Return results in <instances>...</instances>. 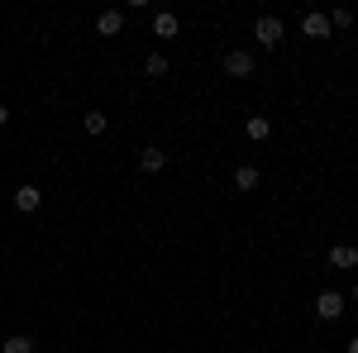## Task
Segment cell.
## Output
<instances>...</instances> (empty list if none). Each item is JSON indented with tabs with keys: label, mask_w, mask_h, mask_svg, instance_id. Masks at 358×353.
I'll return each mask as SVG.
<instances>
[{
	"label": "cell",
	"mask_w": 358,
	"mask_h": 353,
	"mask_svg": "<svg viewBox=\"0 0 358 353\" xmlns=\"http://www.w3.org/2000/svg\"><path fill=\"white\" fill-rule=\"evenodd\" d=\"M253 38H258L263 48H277V43H282V20H277V15H263V20L253 24Z\"/></svg>",
	"instance_id": "cell-3"
},
{
	"label": "cell",
	"mask_w": 358,
	"mask_h": 353,
	"mask_svg": "<svg viewBox=\"0 0 358 353\" xmlns=\"http://www.w3.org/2000/svg\"><path fill=\"white\" fill-rule=\"evenodd\" d=\"M263 187V172L253 163H244V167H234V191H258Z\"/></svg>",
	"instance_id": "cell-7"
},
{
	"label": "cell",
	"mask_w": 358,
	"mask_h": 353,
	"mask_svg": "<svg viewBox=\"0 0 358 353\" xmlns=\"http://www.w3.org/2000/svg\"><path fill=\"white\" fill-rule=\"evenodd\" d=\"M0 353H34V339H29V334H10V339L0 344Z\"/></svg>",
	"instance_id": "cell-13"
},
{
	"label": "cell",
	"mask_w": 358,
	"mask_h": 353,
	"mask_svg": "<svg viewBox=\"0 0 358 353\" xmlns=\"http://www.w3.org/2000/svg\"><path fill=\"white\" fill-rule=\"evenodd\" d=\"M96 34H106V38L124 34V10H101L96 15Z\"/></svg>",
	"instance_id": "cell-6"
},
{
	"label": "cell",
	"mask_w": 358,
	"mask_h": 353,
	"mask_svg": "<svg viewBox=\"0 0 358 353\" xmlns=\"http://www.w3.org/2000/svg\"><path fill=\"white\" fill-rule=\"evenodd\" d=\"M349 353H358V334H354V339H349Z\"/></svg>",
	"instance_id": "cell-18"
},
{
	"label": "cell",
	"mask_w": 358,
	"mask_h": 353,
	"mask_svg": "<svg viewBox=\"0 0 358 353\" xmlns=\"http://www.w3.org/2000/svg\"><path fill=\"white\" fill-rule=\"evenodd\" d=\"M301 34L306 38H330V15H320V10H310V15H301Z\"/></svg>",
	"instance_id": "cell-5"
},
{
	"label": "cell",
	"mask_w": 358,
	"mask_h": 353,
	"mask_svg": "<svg viewBox=\"0 0 358 353\" xmlns=\"http://www.w3.org/2000/svg\"><path fill=\"white\" fill-rule=\"evenodd\" d=\"M344 310H349L344 291H320V296H315V315H320V320H339Z\"/></svg>",
	"instance_id": "cell-1"
},
{
	"label": "cell",
	"mask_w": 358,
	"mask_h": 353,
	"mask_svg": "<svg viewBox=\"0 0 358 353\" xmlns=\"http://www.w3.org/2000/svg\"><path fill=\"white\" fill-rule=\"evenodd\" d=\"M244 134L253 138V143H263V138L273 134V120L268 115H248V124H244Z\"/></svg>",
	"instance_id": "cell-11"
},
{
	"label": "cell",
	"mask_w": 358,
	"mask_h": 353,
	"mask_svg": "<svg viewBox=\"0 0 358 353\" xmlns=\"http://www.w3.org/2000/svg\"><path fill=\"white\" fill-rule=\"evenodd\" d=\"M349 305H358V282H354V291H349Z\"/></svg>",
	"instance_id": "cell-17"
},
{
	"label": "cell",
	"mask_w": 358,
	"mask_h": 353,
	"mask_svg": "<svg viewBox=\"0 0 358 353\" xmlns=\"http://www.w3.org/2000/svg\"><path fill=\"white\" fill-rule=\"evenodd\" d=\"M167 67H172V62H167L163 53H148V62H143V72H148V77H167Z\"/></svg>",
	"instance_id": "cell-14"
},
{
	"label": "cell",
	"mask_w": 358,
	"mask_h": 353,
	"mask_svg": "<svg viewBox=\"0 0 358 353\" xmlns=\"http://www.w3.org/2000/svg\"><path fill=\"white\" fill-rule=\"evenodd\" d=\"M5 124H10V106H0V129H5Z\"/></svg>",
	"instance_id": "cell-16"
},
{
	"label": "cell",
	"mask_w": 358,
	"mask_h": 353,
	"mask_svg": "<svg viewBox=\"0 0 358 353\" xmlns=\"http://www.w3.org/2000/svg\"><path fill=\"white\" fill-rule=\"evenodd\" d=\"M106 124H110V120H106V110H86V115H82V129H86V134H106Z\"/></svg>",
	"instance_id": "cell-12"
},
{
	"label": "cell",
	"mask_w": 358,
	"mask_h": 353,
	"mask_svg": "<svg viewBox=\"0 0 358 353\" xmlns=\"http://www.w3.org/2000/svg\"><path fill=\"white\" fill-rule=\"evenodd\" d=\"M177 15H172V10H158V15H153V34H158V38H177Z\"/></svg>",
	"instance_id": "cell-9"
},
{
	"label": "cell",
	"mask_w": 358,
	"mask_h": 353,
	"mask_svg": "<svg viewBox=\"0 0 358 353\" xmlns=\"http://www.w3.org/2000/svg\"><path fill=\"white\" fill-rule=\"evenodd\" d=\"M330 29H354V10H344V5L330 10Z\"/></svg>",
	"instance_id": "cell-15"
},
{
	"label": "cell",
	"mask_w": 358,
	"mask_h": 353,
	"mask_svg": "<svg viewBox=\"0 0 358 353\" xmlns=\"http://www.w3.org/2000/svg\"><path fill=\"white\" fill-rule=\"evenodd\" d=\"M224 72L229 77H253V53L248 48H229L224 53Z\"/></svg>",
	"instance_id": "cell-4"
},
{
	"label": "cell",
	"mask_w": 358,
	"mask_h": 353,
	"mask_svg": "<svg viewBox=\"0 0 358 353\" xmlns=\"http://www.w3.org/2000/svg\"><path fill=\"white\" fill-rule=\"evenodd\" d=\"M163 167H167L163 148H143V153H138V172H148V177H153V172H163Z\"/></svg>",
	"instance_id": "cell-8"
},
{
	"label": "cell",
	"mask_w": 358,
	"mask_h": 353,
	"mask_svg": "<svg viewBox=\"0 0 358 353\" xmlns=\"http://www.w3.org/2000/svg\"><path fill=\"white\" fill-rule=\"evenodd\" d=\"M330 268H358V248L354 244H334L330 248Z\"/></svg>",
	"instance_id": "cell-10"
},
{
	"label": "cell",
	"mask_w": 358,
	"mask_h": 353,
	"mask_svg": "<svg viewBox=\"0 0 358 353\" xmlns=\"http://www.w3.org/2000/svg\"><path fill=\"white\" fill-rule=\"evenodd\" d=\"M38 206H43V191L34 187V182L15 187V210H20V215H38Z\"/></svg>",
	"instance_id": "cell-2"
}]
</instances>
